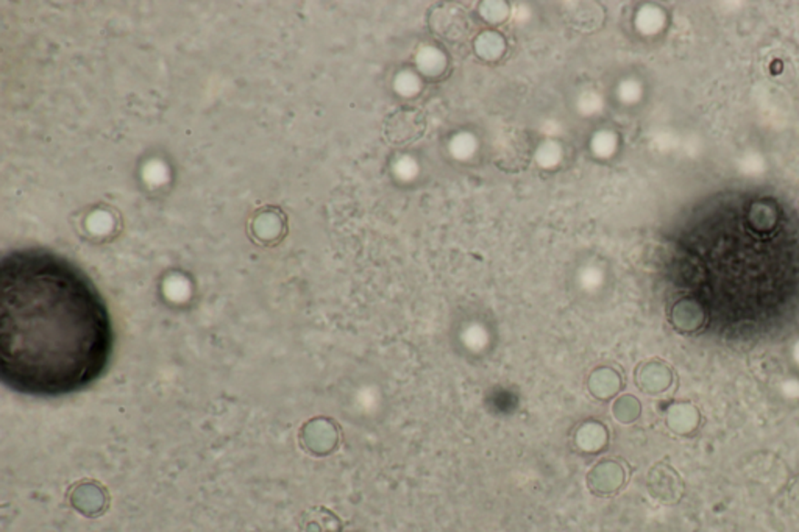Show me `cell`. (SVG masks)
<instances>
[{
    "mask_svg": "<svg viewBox=\"0 0 799 532\" xmlns=\"http://www.w3.org/2000/svg\"><path fill=\"white\" fill-rule=\"evenodd\" d=\"M115 350L108 306L87 273L46 249L6 253L0 264V378L32 397L85 391Z\"/></svg>",
    "mask_w": 799,
    "mask_h": 532,
    "instance_id": "obj_1",
    "label": "cell"
},
{
    "mask_svg": "<svg viewBox=\"0 0 799 532\" xmlns=\"http://www.w3.org/2000/svg\"><path fill=\"white\" fill-rule=\"evenodd\" d=\"M426 120L420 109L405 107L394 111L386 122L387 141L394 146H408L424 135Z\"/></svg>",
    "mask_w": 799,
    "mask_h": 532,
    "instance_id": "obj_2",
    "label": "cell"
},
{
    "mask_svg": "<svg viewBox=\"0 0 799 532\" xmlns=\"http://www.w3.org/2000/svg\"><path fill=\"white\" fill-rule=\"evenodd\" d=\"M647 486L652 498L663 505H673L680 501L684 490V484L678 472L665 462L652 466L648 472Z\"/></svg>",
    "mask_w": 799,
    "mask_h": 532,
    "instance_id": "obj_3",
    "label": "cell"
},
{
    "mask_svg": "<svg viewBox=\"0 0 799 532\" xmlns=\"http://www.w3.org/2000/svg\"><path fill=\"white\" fill-rule=\"evenodd\" d=\"M588 487L597 496H610L625 486L626 470L615 459H603L588 473Z\"/></svg>",
    "mask_w": 799,
    "mask_h": 532,
    "instance_id": "obj_4",
    "label": "cell"
},
{
    "mask_svg": "<svg viewBox=\"0 0 799 532\" xmlns=\"http://www.w3.org/2000/svg\"><path fill=\"white\" fill-rule=\"evenodd\" d=\"M430 26L437 36L461 41L470 32V16L459 6H442L431 13Z\"/></svg>",
    "mask_w": 799,
    "mask_h": 532,
    "instance_id": "obj_5",
    "label": "cell"
},
{
    "mask_svg": "<svg viewBox=\"0 0 799 532\" xmlns=\"http://www.w3.org/2000/svg\"><path fill=\"white\" fill-rule=\"evenodd\" d=\"M636 384L650 395H658L673 384V372L665 363L648 361L637 367Z\"/></svg>",
    "mask_w": 799,
    "mask_h": 532,
    "instance_id": "obj_6",
    "label": "cell"
},
{
    "mask_svg": "<svg viewBox=\"0 0 799 532\" xmlns=\"http://www.w3.org/2000/svg\"><path fill=\"white\" fill-rule=\"evenodd\" d=\"M573 442L584 455H599L609 444V431L599 420H586L575 429Z\"/></svg>",
    "mask_w": 799,
    "mask_h": 532,
    "instance_id": "obj_7",
    "label": "cell"
},
{
    "mask_svg": "<svg viewBox=\"0 0 799 532\" xmlns=\"http://www.w3.org/2000/svg\"><path fill=\"white\" fill-rule=\"evenodd\" d=\"M623 387L620 372L609 365H601L592 370L589 375L588 389L593 398L599 402H608L614 398Z\"/></svg>",
    "mask_w": 799,
    "mask_h": 532,
    "instance_id": "obj_8",
    "label": "cell"
},
{
    "mask_svg": "<svg viewBox=\"0 0 799 532\" xmlns=\"http://www.w3.org/2000/svg\"><path fill=\"white\" fill-rule=\"evenodd\" d=\"M674 328L681 332H695L706 321L702 304L693 299H681L674 303L670 314Z\"/></svg>",
    "mask_w": 799,
    "mask_h": 532,
    "instance_id": "obj_9",
    "label": "cell"
},
{
    "mask_svg": "<svg viewBox=\"0 0 799 532\" xmlns=\"http://www.w3.org/2000/svg\"><path fill=\"white\" fill-rule=\"evenodd\" d=\"M564 17L571 27L582 32H590L601 26L604 13L601 6L593 2H573L564 8Z\"/></svg>",
    "mask_w": 799,
    "mask_h": 532,
    "instance_id": "obj_10",
    "label": "cell"
},
{
    "mask_svg": "<svg viewBox=\"0 0 799 532\" xmlns=\"http://www.w3.org/2000/svg\"><path fill=\"white\" fill-rule=\"evenodd\" d=\"M665 422L676 435H691L700 425V413L691 403H673L665 413Z\"/></svg>",
    "mask_w": 799,
    "mask_h": 532,
    "instance_id": "obj_11",
    "label": "cell"
},
{
    "mask_svg": "<svg viewBox=\"0 0 799 532\" xmlns=\"http://www.w3.org/2000/svg\"><path fill=\"white\" fill-rule=\"evenodd\" d=\"M343 523L332 511L319 507L308 516L306 532H341Z\"/></svg>",
    "mask_w": 799,
    "mask_h": 532,
    "instance_id": "obj_12",
    "label": "cell"
},
{
    "mask_svg": "<svg viewBox=\"0 0 799 532\" xmlns=\"http://www.w3.org/2000/svg\"><path fill=\"white\" fill-rule=\"evenodd\" d=\"M612 414H614L615 420L620 424H634L640 417V402L634 395L625 394L615 400L614 404H612Z\"/></svg>",
    "mask_w": 799,
    "mask_h": 532,
    "instance_id": "obj_13",
    "label": "cell"
},
{
    "mask_svg": "<svg viewBox=\"0 0 799 532\" xmlns=\"http://www.w3.org/2000/svg\"><path fill=\"white\" fill-rule=\"evenodd\" d=\"M750 222L757 231H768L776 223V212L773 207H767L763 201L756 203L750 212Z\"/></svg>",
    "mask_w": 799,
    "mask_h": 532,
    "instance_id": "obj_14",
    "label": "cell"
},
{
    "mask_svg": "<svg viewBox=\"0 0 799 532\" xmlns=\"http://www.w3.org/2000/svg\"><path fill=\"white\" fill-rule=\"evenodd\" d=\"M790 500H792V503H794V506H796V509L799 511V478L790 487Z\"/></svg>",
    "mask_w": 799,
    "mask_h": 532,
    "instance_id": "obj_15",
    "label": "cell"
}]
</instances>
